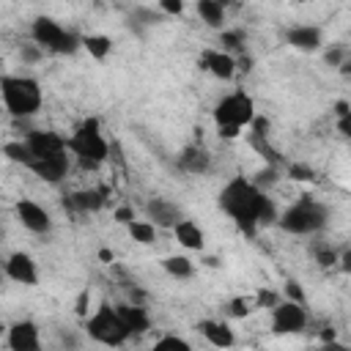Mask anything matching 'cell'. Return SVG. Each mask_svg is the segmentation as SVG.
I'll use <instances>...</instances> for the list:
<instances>
[{
	"label": "cell",
	"instance_id": "cell-41",
	"mask_svg": "<svg viewBox=\"0 0 351 351\" xmlns=\"http://www.w3.org/2000/svg\"><path fill=\"white\" fill-rule=\"evenodd\" d=\"M318 351H348L343 343H337V340H332V343H321V348Z\"/></svg>",
	"mask_w": 351,
	"mask_h": 351
},
{
	"label": "cell",
	"instance_id": "cell-22",
	"mask_svg": "<svg viewBox=\"0 0 351 351\" xmlns=\"http://www.w3.org/2000/svg\"><path fill=\"white\" fill-rule=\"evenodd\" d=\"M197 16L208 25V27H222L225 22V5L219 0H197Z\"/></svg>",
	"mask_w": 351,
	"mask_h": 351
},
{
	"label": "cell",
	"instance_id": "cell-35",
	"mask_svg": "<svg viewBox=\"0 0 351 351\" xmlns=\"http://www.w3.org/2000/svg\"><path fill=\"white\" fill-rule=\"evenodd\" d=\"M159 11H165V14H173V16H178V14L184 11V3H181V0H159Z\"/></svg>",
	"mask_w": 351,
	"mask_h": 351
},
{
	"label": "cell",
	"instance_id": "cell-7",
	"mask_svg": "<svg viewBox=\"0 0 351 351\" xmlns=\"http://www.w3.org/2000/svg\"><path fill=\"white\" fill-rule=\"evenodd\" d=\"M255 121V101L250 93L244 90H233L228 96H222L214 107V123L217 129L233 126V129H244Z\"/></svg>",
	"mask_w": 351,
	"mask_h": 351
},
{
	"label": "cell",
	"instance_id": "cell-39",
	"mask_svg": "<svg viewBox=\"0 0 351 351\" xmlns=\"http://www.w3.org/2000/svg\"><path fill=\"white\" fill-rule=\"evenodd\" d=\"M88 302H90V291H82L80 299H77V315H85L88 313V307H85Z\"/></svg>",
	"mask_w": 351,
	"mask_h": 351
},
{
	"label": "cell",
	"instance_id": "cell-26",
	"mask_svg": "<svg viewBox=\"0 0 351 351\" xmlns=\"http://www.w3.org/2000/svg\"><path fill=\"white\" fill-rule=\"evenodd\" d=\"M151 351H192V343L186 337H181V335H162L151 346Z\"/></svg>",
	"mask_w": 351,
	"mask_h": 351
},
{
	"label": "cell",
	"instance_id": "cell-34",
	"mask_svg": "<svg viewBox=\"0 0 351 351\" xmlns=\"http://www.w3.org/2000/svg\"><path fill=\"white\" fill-rule=\"evenodd\" d=\"M41 47L38 44H25L22 47V60H27V63H36V60H41Z\"/></svg>",
	"mask_w": 351,
	"mask_h": 351
},
{
	"label": "cell",
	"instance_id": "cell-42",
	"mask_svg": "<svg viewBox=\"0 0 351 351\" xmlns=\"http://www.w3.org/2000/svg\"><path fill=\"white\" fill-rule=\"evenodd\" d=\"M348 110H351V104H348V101H337V104H335V112H337V118H340V115H346Z\"/></svg>",
	"mask_w": 351,
	"mask_h": 351
},
{
	"label": "cell",
	"instance_id": "cell-36",
	"mask_svg": "<svg viewBox=\"0 0 351 351\" xmlns=\"http://www.w3.org/2000/svg\"><path fill=\"white\" fill-rule=\"evenodd\" d=\"M112 217H115V222H121V225H129L132 219H137L132 206H121V208H115V214H112Z\"/></svg>",
	"mask_w": 351,
	"mask_h": 351
},
{
	"label": "cell",
	"instance_id": "cell-29",
	"mask_svg": "<svg viewBox=\"0 0 351 351\" xmlns=\"http://www.w3.org/2000/svg\"><path fill=\"white\" fill-rule=\"evenodd\" d=\"M288 178H293V181H313L315 173H313V167L293 162V165H288Z\"/></svg>",
	"mask_w": 351,
	"mask_h": 351
},
{
	"label": "cell",
	"instance_id": "cell-28",
	"mask_svg": "<svg viewBox=\"0 0 351 351\" xmlns=\"http://www.w3.org/2000/svg\"><path fill=\"white\" fill-rule=\"evenodd\" d=\"M219 41H222V52H228V55L244 49V33L241 30H225L219 36Z\"/></svg>",
	"mask_w": 351,
	"mask_h": 351
},
{
	"label": "cell",
	"instance_id": "cell-27",
	"mask_svg": "<svg viewBox=\"0 0 351 351\" xmlns=\"http://www.w3.org/2000/svg\"><path fill=\"white\" fill-rule=\"evenodd\" d=\"M3 154H5L11 162H19V165H25V167H30V162H33V156H30L25 140H19V143H5V145H3Z\"/></svg>",
	"mask_w": 351,
	"mask_h": 351
},
{
	"label": "cell",
	"instance_id": "cell-2",
	"mask_svg": "<svg viewBox=\"0 0 351 351\" xmlns=\"http://www.w3.org/2000/svg\"><path fill=\"white\" fill-rule=\"evenodd\" d=\"M66 145H69V154L77 156V162L82 167H88V170H96L110 156V143L101 134L99 118H85L74 129V134L66 137Z\"/></svg>",
	"mask_w": 351,
	"mask_h": 351
},
{
	"label": "cell",
	"instance_id": "cell-32",
	"mask_svg": "<svg viewBox=\"0 0 351 351\" xmlns=\"http://www.w3.org/2000/svg\"><path fill=\"white\" fill-rule=\"evenodd\" d=\"M285 299L304 304V291L299 288V282H296V280H288V282H285Z\"/></svg>",
	"mask_w": 351,
	"mask_h": 351
},
{
	"label": "cell",
	"instance_id": "cell-9",
	"mask_svg": "<svg viewBox=\"0 0 351 351\" xmlns=\"http://www.w3.org/2000/svg\"><path fill=\"white\" fill-rule=\"evenodd\" d=\"M25 145H27L33 162H38V159H49V156H60V154L69 151L66 137H60V134H55V132H44V129L27 132ZM33 162H30V165H33Z\"/></svg>",
	"mask_w": 351,
	"mask_h": 351
},
{
	"label": "cell",
	"instance_id": "cell-31",
	"mask_svg": "<svg viewBox=\"0 0 351 351\" xmlns=\"http://www.w3.org/2000/svg\"><path fill=\"white\" fill-rule=\"evenodd\" d=\"M337 258H340V255H337L335 250H329V247H318V250H315V261H318V266H324V269H326V266H335Z\"/></svg>",
	"mask_w": 351,
	"mask_h": 351
},
{
	"label": "cell",
	"instance_id": "cell-30",
	"mask_svg": "<svg viewBox=\"0 0 351 351\" xmlns=\"http://www.w3.org/2000/svg\"><path fill=\"white\" fill-rule=\"evenodd\" d=\"M250 299H244V296H236V299H230V304H228V313L230 315H236V318H244V315H250Z\"/></svg>",
	"mask_w": 351,
	"mask_h": 351
},
{
	"label": "cell",
	"instance_id": "cell-4",
	"mask_svg": "<svg viewBox=\"0 0 351 351\" xmlns=\"http://www.w3.org/2000/svg\"><path fill=\"white\" fill-rule=\"evenodd\" d=\"M326 206H321L318 200L313 197H302L296 200L293 206H288L282 214H280V228L285 233H293V236H310V233H318L324 225H326Z\"/></svg>",
	"mask_w": 351,
	"mask_h": 351
},
{
	"label": "cell",
	"instance_id": "cell-5",
	"mask_svg": "<svg viewBox=\"0 0 351 351\" xmlns=\"http://www.w3.org/2000/svg\"><path fill=\"white\" fill-rule=\"evenodd\" d=\"M85 332H88L90 340H96V343H101V346H110V348L123 346V343L132 337L129 329H126L123 321H121L118 307H110L107 302H101V304L85 318Z\"/></svg>",
	"mask_w": 351,
	"mask_h": 351
},
{
	"label": "cell",
	"instance_id": "cell-20",
	"mask_svg": "<svg viewBox=\"0 0 351 351\" xmlns=\"http://www.w3.org/2000/svg\"><path fill=\"white\" fill-rule=\"evenodd\" d=\"M178 165H181V170H186V173H192V176H200V173H206V170H208L211 159H208V154H206L203 148L189 145V148H184V151H181Z\"/></svg>",
	"mask_w": 351,
	"mask_h": 351
},
{
	"label": "cell",
	"instance_id": "cell-18",
	"mask_svg": "<svg viewBox=\"0 0 351 351\" xmlns=\"http://www.w3.org/2000/svg\"><path fill=\"white\" fill-rule=\"evenodd\" d=\"M118 313H121V321L123 326L129 329V335H145L151 329V315L143 304H132V302H123V304H115Z\"/></svg>",
	"mask_w": 351,
	"mask_h": 351
},
{
	"label": "cell",
	"instance_id": "cell-40",
	"mask_svg": "<svg viewBox=\"0 0 351 351\" xmlns=\"http://www.w3.org/2000/svg\"><path fill=\"white\" fill-rule=\"evenodd\" d=\"M340 60H343V52H340V49L326 52V63H329V66H340Z\"/></svg>",
	"mask_w": 351,
	"mask_h": 351
},
{
	"label": "cell",
	"instance_id": "cell-43",
	"mask_svg": "<svg viewBox=\"0 0 351 351\" xmlns=\"http://www.w3.org/2000/svg\"><path fill=\"white\" fill-rule=\"evenodd\" d=\"M99 258H101L104 263H112V258H115V255H112V250H99Z\"/></svg>",
	"mask_w": 351,
	"mask_h": 351
},
{
	"label": "cell",
	"instance_id": "cell-13",
	"mask_svg": "<svg viewBox=\"0 0 351 351\" xmlns=\"http://www.w3.org/2000/svg\"><path fill=\"white\" fill-rule=\"evenodd\" d=\"M197 332L206 337V343H208V346H214V348H219V351H225V348H233V346H236V335H233V329H230L225 321L206 318V321H200V324H197Z\"/></svg>",
	"mask_w": 351,
	"mask_h": 351
},
{
	"label": "cell",
	"instance_id": "cell-3",
	"mask_svg": "<svg viewBox=\"0 0 351 351\" xmlns=\"http://www.w3.org/2000/svg\"><path fill=\"white\" fill-rule=\"evenodd\" d=\"M0 93H3L5 110H8L14 118L36 115V112L41 110V101H44L41 85H38L33 77H14V74H5V77L0 80Z\"/></svg>",
	"mask_w": 351,
	"mask_h": 351
},
{
	"label": "cell",
	"instance_id": "cell-14",
	"mask_svg": "<svg viewBox=\"0 0 351 351\" xmlns=\"http://www.w3.org/2000/svg\"><path fill=\"white\" fill-rule=\"evenodd\" d=\"M145 214H148V219H151L156 228H176V225L184 219L181 211H178V206L170 203V200H165V197L148 200V203H145Z\"/></svg>",
	"mask_w": 351,
	"mask_h": 351
},
{
	"label": "cell",
	"instance_id": "cell-37",
	"mask_svg": "<svg viewBox=\"0 0 351 351\" xmlns=\"http://www.w3.org/2000/svg\"><path fill=\"white\" fill-rule=\"evenodd\" d=\"M337 132H340L343 137H348V140H351V110H348L346 115H340V118H337Z\"/></svg>",
	"mask_w": 351,
	"mask_h": 351
},
{
	"label": "cell",
	"instance_id": "cell-23",
	"mask_svg": "<svg viewBox=\"0 0 351 351\" xmlns=\"http://www.w3.org/2000/svg\"><path fill=\"white\" fill-rule=\"evenodd\" d=\"M82 47L88 49V55L93 60H104L112 52V38L104 33H88V36H82Z\"/></svg>",
	"mask_w": 351,
	"mask_h": 351
},
{
	"label": "cell",
	"instance_id": "cell-16",
	"mask_svg": "<svg viewBox=\"0 0 351 351\" xmlns=\"http://www.w3.org/2000/svg\"><path fill=\"white\" fill-rule=\"evenodd\" d=\"M203 69L208 71V74H214L217 80H233V74H236V58L233 55H228V52H222V49H206L203 52Z\"/></svg>",
	"mask_w": 351,
	"mask_h": 351
},
{
	"label": "cell",
	"instance_id": "cell-21",
	"mask_svg": "<svg viewBox=\"0 0 351 351\" xmlns=\"http://www.w3.org/2000/svg\"><path fill=\"white\" fill-rule=\"evenodd\" d=\"M104 192L101 189H77L74 195H71V206L77 208V211H99L101 206H104Z\"/></svg>",
	"mask_w": 351,
	"mask_h": 351
},
{
	"label": "cell",
	"instance_id": "cell-19",
	"mask_svg": "<svg viewBox=\"0 0 351 351\" xmlns=\"http://www.w3.org/2000/svg\"><path fill=\"white\" fill-rule=\"evenodd\" d=\"M173 236L176 241L184 247V250H192V252H200L206 247V236H203V228L195 222V219H181L176 228H173Z\"/></svg>",
	"mask_w": 351,
	"mask_h": 351
},
{
	"label": "cell",
	"instance_id": "cell-1",
	"mask_svg": "<svg viewBox=\"0 0 351 351\" xmlns=\"http://www.w3.org/2000/svg\"><path fill=\"white\" fill-rule=\"evenodd\" d=\"M219 208L247 236H252L261 225H271V222L280 219L271 197L263 189H258L250 178H241V176L230 178L222 186V192H219Z\"/></svg>",
	"mask_w": 351,
	"mask_h": 351
},
{
	"label": "cell",
	"instance_id": "cell-25",
	"mask_svg": "<svg viewBox=\"0 0 351 351\" xmlns=\"http://www.w3.org/2000/svg\"><path fill=\"white\" fill-rule=\"evenodd\" d=\"M126 230H129L132 241H137V244H154L156 241V225L151 219H132L126 225Z\"/></svg>",
	"mask_w": 351,
	"mask_h": 351
},
{
	"label": "cell",
	"instance_id": "cell-15",
	"mask_svg": "<svg viewBox=\"0 0 351 351\" xmlns=\"http://www.w3.org/2000/svg\"><path fill=\"white\" fill-rule=\"evenodd\" d=\"M69 167H71V162H69V151H66V154H60V156L38 159V162H33V165H30V170H33L41 181H47V184H58V181H63V178H66V173H69Z\"/></svg>",
	"mask_w": 351,
	"mask_h": 351
},
{
	"label": "cell",
	"instance_id": "cell-10",
	"mask_svg": "<svg viewBox=\"0 0 351 351\" xmlns=\"http://www.w3.org/2000/svg\"><path fill=\"white\" fill-rule=\"evenodd\" d=\"M8 351H41V335L33 321H16L5 335Z\"/></svg>",
	"mask_w": 351,
	"mask_h": 351
},
{
	"label": "cell",
	"instance_id": "cell-17",
	"mask_svg": "<svg viewBox=\"0 0 351 351\" xmlns=\"http://www.w3.org/2000/svg\"><path fill=\"white\" fill-rule=\"evenodd\" d=\"M285 41L293 47V49H302V52H315L321 47V30L315 25H293L285 30Z\"/></svg>",
	"mask_w": 351,
	"mask_h": 351
},
{
	"label": "cell",
	"instance_id": "cell-24",
	"mask_svg": "<svg viewBox=\"0 0 351 351\" xmlns=\"http://www.w3.org/2000/svg\"><path fill=\"white\" fill-rule=\"evenodd\" d=\"M162 269L170 277H176V280H189L195 274V263L186 255H170V258H165L162 261Z\"/></svg>",
	"mask_w": 351,
	"mask_h": 351
},
{
	"label": "cell",
	"instance_id": "cell-33",
	"mask_svg": "<svg viewBox=\"0 0 351 351\" xmlns=\"http://www.w3.org/2000/svg\"><path fill=\"white\" fill-rule=\"evenodd\" d=\"M280 302H282V299H280V293H274V291H261V293H258V304H261V307H271V310H274Z\"/></svg>",
	"mask_w": 351,
	"mask_h": 351
},
{
	"label": "cell",
	"instance_id": "cell-12",
	"mask_svg": "<svg viewBox=\"0 0 351 351\" xmlns=\"http://www.w3.org/2000/svg\"><path fill=\"white\" fill-rule=\"evenodd\" d=\"M5 277L19 282V285H36L38 282V269H36V261L27 255V252H11L5 258Z\"/></svg>",
	"mask_w": 351,
	"mask_h": 351
},
{
	"label": "cell",
	"instance_id": "cell-6",
	"mask_svg": "<svg viewBox=\"0 0 351 351\" xmlns=\"http://www.w3.org/2000/svg\"><path fill=\"white\" fill-rule=\"evenodd\" d=\"M30 38L33 44H38L41 49H52L58 55H71L82 38H77L71 30H66L60 22L49 19V16H38L33 25H30Z\"/></svg>",
	"mask_w": 351,
	"mask_h": 351
},
{
	"label": "cell",
	"instance_id": "cell-38",
	"mask_svg": "<svg viewBox=\"0 0 351 351\" xmlns=\"http://www.w3.org/2000/svg\"><path fill=\"white\" fill-rule=\"evenodd\" d=\"M337 266H340L346 274H351V247L340 252V258H337Z\"/></svg>",
	"mask_w": 351,
	"mask_h": 351
},
{
	"label": "cell",
	"instance_id": "cell-8",
	"mask_svg": "<svg viewBox=\"0 0 351 351\" xmlns=\"http://www.w3.org/2000/svg\"><path fill=\"white\" fill-rule=\"evenodd\" d=\"M307 329V307L291 299H282L271 310V332L274 335H299Z\"/></svg>",
	"mask_w": 351,
	"mask_h": 351
},
{
	"label": "cell",
	"instance_id": "cell-11",
	"mask_svg": "<svg viewBox=\"0 0 351 351\" xmlns=\"http://www.w3.org/2000/svg\"><path fill=\"white\" fill-rule=\"evenodd\" d=\"M16 219L22 222V228H27L30 233H49L52 228V217L44 206H38L36 200H19L16 203Z\"/></svg>",
	"mask_w": 351,
	"mask_h": 351
}]
</instances>
